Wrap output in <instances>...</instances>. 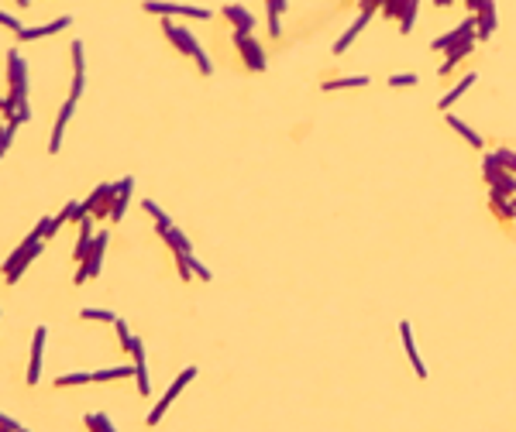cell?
I'll list each match as a JSON object with an SVG mask.
<instances>
[{
	"instance_id": "6da1fadb",
	"label": "cell",
	"mask_w": 516,
	"mask_h": 432,
	"mask_svg": "<svg viewBox=\"0 0 516 432\" xmlns=\"http://www.w3.org/2000/svg\"><path fill=\"white\" fill-rule=\"evenodd\" d=\"M162 31H166V38L172 41V48H176L179 55H186V59L197 62L200 76H210V73H213V66H210V59H206V52H204V45L197 41V35H193L186 24H176L172 17H162Z\"/></svg>"
},
{
	"instance_id": "7a4b0ae2",
	"label": "cell",
	"mask_w": 516,
	"mask_h": 432,
	"mask_svg": "<svg viewBox=\"0 0 516 432\" xmlns=\"http://www.w3.org/2000/svg\"><path fill=\"white\" fill-rule=\"evenodd\" d=\"M42 251H45V241L31 230V234H28V237H24L14 251H10V258L3 261V281H7V285H17V278L31 267V261L38 258Z\"/></svg>"
},
{
	"instance_id": "3957f363",
	"label": "cell",
	"mask_w": 516,
	"mask_h": 432,
	"mask_svg": "<svg viewBox=\"0 0 516 432\" xmlns=\"http://www.w3.org/2000/svg\"><path fill=\"white\" fill-rule=\"evenodd\" d=\"M24 100H28V62L17 48H10L7 52V106H10V117H14L17 103H24Z\"/></svg>"
},
{
	"instance_id": "277c9868",
	"label": "cell",
	"mask_w": 516,
	"mask_h": 432,
	"mask_svg": "<svg viewBox=\"0 0 516 432\" xmlns=\"http://www.w3.org/2000/svg\"><path fill=\"white\" fill-rule=\"evenodd\" d=\"M193 377H197V367H186V370H179V374H176V381H172V384L166 388V395H162V398L155 402V408H152V412L145 415V422H148V426H159V422L166 419L169 405H172V402H176V398H179V395L186 391V384H190Z\"/></svg>"
},
{
	"instance_id": "5b68a950",
	"label": "cell",
	"mask_w": 516,
	"mask_h": 432,
	"mask_svg": "<svg viewBox=\"0 0 516 432\" xmlns=\"http://www.w3.org/2000/svg\"><path fill=\"white\" fill-rule=\"evenodd\" d=\"M234 48L241 52V62L251 69V73H265L269 59H265V48L258 38H251V31H234Z\"/></svg>"
},
{
	"instance_id": "8992f818",
	"label": "cell",
	"mask_w": 516,
	"mask_h": 432,
	"mask_svg": "<svg viewBox=\"0 0 516 432\" xmlns=\"http://www.w3.org/2000/svg\"><path fill=\"white\" fill-rule=\"evenodd\" d=\"M148 14H155V17H190V21H210L213 14L206 10V7H186V3H169V0H145L141 3Z\"/></svg>"
},
{
	"instance_id": "52a82bcc",
	"label": "cell",
	"mask_w": 516,
	"mask_h": 432,
	"mask_svg": "<svg viewBox=\"0 0 516 432\" xmlns=\"http://www.w3.org/2000/svg\"><path fill=\"white\" fill-rule=\"evenodd\" d=\"M107 244H110V234H107V230H97V237H94V244H90V254H87V261H83V264H80V271H76V285H87L90 278H97V274H100Z\"/></svg>"
},
{
	"instance_id": "ba28073f",
	"label": "cell",
	"mask_w": 516,
	"mask_h": 432,
	"mask_svg": "<svg viewBox=\"0 0 516 432\" xmlns=\"http://www.w3.org/2000/svg\"><path fill=\"white\" fill-rule=\"evenodd\" d=\"M482 172H486V182H489V189H496V192H503V196H516V175L510 169H503L499 162H496V155H486L482 158Z\"/></svg>"
},
{
	"instance_id": "9c48e42d",
	"label": "cell",
	"mask_w": 516,
	"mask_h": 432,
	"mask_svg": "<svg viewBox=\"0 0 516 432\" xmlns=\"http://www.w3.org/2000/svg\"><path fill=\"white\" fill-rule=\"evenodd\" d=\"M114 196H117V182H100L83 203H87V209H90V216L100 223L110 216V206H114Z\"/></svg>"
},
{
	"instance_id": "30bf717a",
	"label": "cell",
	"mask_w": 516,
	"mask_h": 432,
	"mask_svg": "<svg viewBox=\"0 0 516 432\" xmlns=\"http://www.w3.org/2000/svg\"><path fill=\"white\" fill-rule=\"evenodd\" d=\"M45 340H48V326H38L31 337V360H28V384L35 388L42 381V364H45Z\"/></svg>"
},
{
	"instance_id": "8fae6325",
	"label": "cell",
	"mask_w": 516,
	"mask_h": 432,
	"mask_svg": "<svg viewBox=\"0 0 516 432\" xmlns=\"http://www.w3.org/2000/svg\"><path fill=\"white\" fill-rule=\"evenodd\" d=\"M461 41H479V38H475V17H468V21H461L454 31L434 38L430 48H434V52H447V48H454V45H461Z\"/></svg>"
},
{
	"instance_id": "7c38bea8",
	"label": "cell",
	"mask_w": 516,
	"mask_h": 432,
	"mask_svg": "<svg viewBox=\"0 0 516 432\" xmlns=\"http://www.w3.org/2000/svg\"><path fill=\"white\" fill-rule=\"evenodd\" d=\"M69 55H73V86H69V100H80V96H83V86H87V59H83V41H80V38H73Z\"/></svg>"
},
{
	"instance_id": "4fadbf2b",
	"label": "cell",
	"mask_w": 516,
	"mask_h": 432,
	"mask_svg": "<svg viewBox=\"0 0 516 432\" xmlns=\"http://www.w3.org/2000/svg\"><path fill=\"white\" fill-rule=\"evenodd\" d=\"M73 110H76V100H66V103L59 106L55 124H52V138H48V155H59L62 138H66V127H69V120H73Z\"/></svg>"
},
{
	"instance_id": "5bb4252c",
	"label": "cell",
	"mask_w": 516,
	"mask_h": 432,
	"mask_svg": "<svg viewBox=\"0 0 516 432\" xmlns=\"http://www.w3.org/2000/svg\"><path fill=\"white\" fill-rule=\"evenodd\" d=\"M73 24V17H55V21H48V24H35V28H21L17 31V41H38V38H52V35H59V31H66Z\"/></svg>"
},
{
	"instance_id": "9a60e30c",
	"label": "cell",
	"mask_w": 516,
	"mask_h": 432,
	"mask_svg": "<svg viewBox=\"0 0 516 432\" xmlns=\"http://www.w3.org/2000/svg\"><path fill=\"white\" fill-rule=\"evenodd\" d=\"M492 31H496V3L492 0H482L475 7V38L479 41H489Z\"/></svg>"
},
{
	"instance_id": "2e32d148",
	"label": "cell",
	"mask_w": 516,
	"mask_h": 432,
	"mask_svg": "<svg viewBox=\"0 0 516 432\" xmlns=\"http://www.w3.org/2000/svg\"><path fill=\"white\" fill-rule=\"evenodd\" d=\"M131 192H134V178L131 175H124L121 182H117V196H114V206H110V223H117L121 216H124V209H127V203H131Z\"/></svg>"
},
{
	"instance_id": "e0dca14e",
	"label": "cell",
	"mask_w": 516,
	"mask_h": 432,
	"mask_svg": "<svg viewBox=\"0 0 516 432\" xmlns=\"http://www.w3.org/2000/svg\"><path fill=\"white\" fill-rule=\"evenodd\" d=\"M372 14H375V10H362V14H358V21H355V24H351V28H348V31H344V35L334 41V55H344V52L351 48V41H355V38L365 31V24L372 21Z\"/></svg>"
},
{
	"instance_id": "ac0fdd59",
	"label": "cell",
	"mask_w": 516,
	"mask_h": 432,
	"mask_svg": "<svg viewBox=\"0 0 516 432\" xmlns=\"http://www.w3.org/2000/svg\"><path fill=\"white\" fill-rule=\"evenodd\" d=\"M224 17L234 24V31H255V14L241 3H227L224 7Z\"/></svg>"
},
{
	"instance_id": "d6986e66",
	"label": "cell",
	"mask_w": 516,
	"mask_h": 432,
	"mask_svg": "<svg viewBox=\"0 0 516 432\" xmlns=\"http://www.w3.org/2000/svg\"><path fill=\"white\" fill-rule=\"evenodd\" d=\"M400 337H403V346H407V357H410L416 377H427V367H423V360H420V350H416V344H413V326L407 323V319L400 323Z\"/></svg>"
},
{
	"instance_id": "ffe728a7",
	"label": "cell",
	"mask_w": 516,
	"mask_h": 432,
	"mask_svg": "<svg viewBox=\"0 0 516 432\" xmlns=\"http://www.w3.org/2000/svg\"><path fill=\"white\" fill-rule=\"evenodd\" d=\"M162 241L172 247V254H176V258H186V254H193V244H190V237H186L179 227H169V230L162 234Z\"/></svg>"
},
{
	"instance_id": "44dd1931",
	"label": "cell",
	"mask_w": 516,
	"mask_h": 432,
	"mask_svg": "<svg viewBox=\"0 0 516 432\" xmlns=\"http://www.w3.org/2000/svg\"><path fill=\"white\" fill-rule=\"evenodd\" d=\"M475 79H479V76H475V73H468V76H465L461 83H454V86H451L447 93H444V96H441V103H437V106H441V110H451V106H454V103H458V100H461V96H465L468 89L475 86Z\"/></svg>"
},
{
	"instance_id": "7402d4cb",
	"label": "cell",
	"mask_w": 516,
	"mask_h": 432,
	"mask_svg": "<svg viewBox=\"0 0 516 432\" xmlns=\"http://www.w3.org/2000/svg\"><path fill=\"white\" fill-rule=\"evenodd\" d=\"M472 45H475V41H461V45H454V48H447V55H444V66H441L437 73H441V76H447V73H451V69H454V66H458L461 59H468V52H472Z\"/></svg>"
},
{
	"instance_id": "603a6c76",
	"label": "cell",
	"mask_w": 516,
	"mask_h": 432,
	"mask_svg": "<svg viewBox=\"0 0 516 432\" xmlns=\"http://www.w3.org/2000/svg\"><path fill=\"white\" fill-rule=\"evenodd\" d=\"M269 7V35L279 38L283 35V14H286V0H265Z\"/></svg>"
},
{
	"instance_id": "cb8c5ba5",
	"label": "cell",
	"mask_w": 516,
	"mask_h": 432,
	"mask_svg": "<svg viewBox=\"0 0 516 432\" xmlns=\"http://www.w3.org/2000/svg\"><path fill=\"white\" fill-rule=\"evenodd\" d=\"M447 127H451L454 134H461V138H465L472 148H482V144H486V141H482V138H479V134H475V131H472V127H468L461 117H454V113H447Z\"/></svg>"
},
{
	"instance_id": "d4e9b609",
	"label": "cell",
	"mask_w": 516,
	"mask_h": 432,
	"mask_svg": "<svg viewBox=\"0 0 516 432\" xmlns=\"http://www.w3.org/2000/svg\"><path fill=\"white\" fill-rule=\"evenodd\" d=\"M134 374V364H124V367H103V370H94V384H103V381H124Z\"/></svg>"
},
{
	"instance_id": "484cf974",
	"label": "cell",
	"mask_w": 516,
	"mask_h": 432,
	"mask_svg": "<svg viewBox=\"0 0 516 432\" xmlns=\"http://www.w3.org/2000/svg\"><path fill=\"white\" fill-rule=\"evenodd\" d=\"M372 79L368 76H341V79H327L323 83V93H334V89H362L368 86Z\"/></svg>"
},
{
	"instance_id": "4316f807",
	"label": "cell",
	"mask_w": 516,
	"mask_h": 432,
	"mask_svg": "<svg viewBox=\"0 0 516 432\" xmlns=\"http://www.w3.org/2000/svg\"><path fill=\"white\" fill-rule=\"evenodd\" d=\"M80 384H94V370H73L55 377V388H80Z\"/></svg>"
},
{
	"instance_id": "83f0119b",
	"label": "cell",
	"mask_w": 516,
	"mask_h": 432,
	"mask_svg": "<svg viewBox=\"0 0 516 432\" xmlns=\"http://www.w3.org/2000/svg\"><path fill=\"white\" fill-rule=\"evenodd\" d=\"M489 203H492V209H496V216H499V220H513V203H510V196H503V192L489 189Z\"/></svg>"
},
{
	"instance_id": "f1b7e54d",
	"label": "cell",
	"mask_w": 516,
	"mask_h": 432,
	"mask_svg": "<svg viewBox=\"0 0 516 432\" xmlns=\"http://www.w3.org/2000/svg\"><path fill=\"white\" fill-rule=\"evenodd\" d=\"M55 216H59L62 223H80L83 216H90V209H87V203H76V199H73V203H66V209L55 213Z\"/></svg>"
},
{
	"instance_id": "f546056e",
	"label": "cell",
	"mask_w": 516,
	"mask_h": 432,
	"mask_svg": "<svg viewBox=\"0 0 516 432\" xmlns=\"http://www.w3.org/2000/svg\"><path fill=\"white\" fill-rule=\"evenodd\" d=\"M141 209H145V213H148V216L155 220V230H159V237H162V234H166V230L172 227V220H169V216H166V213H162V209H159V206H155L152 199H145V203H141Z\"/></svg>"
},
{
	"instance_id": "4dcf8cb0",
	"label": "cell",
	"mask_w": 516,
	"mask_h": 432,
	"mask_svg": "<svg viewBox=\"0 0 516 432\" xmlns=\"http://www.w3.org/2000/svg\"><path fill=\"white\" fill-rule=\"evenodd\" d=\"M83 426L90 432H117L114 422H110V415H103V412H90V415L83 419Z\"/></svg>"
},
{
	"instance_id": "1f68e13d",
	"label": "cell",
	"mask_w": 516,
	"mask_h": 432,
	"mask_svg": "<svg viewBox=\"0 0 516 432\" xmlns=\"http://www.w3.org/2000/svg\"><path fill=\"white\" fill-rule=\"evenodd\" d=\"M59 227H62V220H59V216H42V220H38V227H35V234H38L42 241H48V237H55V234H59Z\"/></svg>"
},
{
	"instance_id": "d6a6232c",
	"label": "cell",
	"mask_w": 516,
	"mask_h": 432,
	"mask_svg": "<svg viewBox=\"0 0 516 432\" xmlns=\"http://www.w3.org/2000/svg\"><path fill=\"white\" fill-rule=\"evenodd\" d=\"M416 7H420V0H407L403 17H400V31H403V35H410L413 24H416Z\"/></svg>"
},
{
	"instance_id": "836d02e7",
	"label": "cell",
	"mask_w": 516,
	"mask_h": 432,
	"mask_svg": "<svg viewBox=\"0 0 516 432\" xmlns=\"http://www.w3.org/2000/svg\"><path fill=\"white\" fill-rule=\"evenodd\" d=\"M80 319H87V323H110V326H114V319H117V316H114L110 309H83V312H80Z\"/></svg>"
},
{
	"instance_id": "e575fe53",
	"label": "cell",
	"mask_w": 516,
	"mask_h": 432,
	"mask_svg": "<svg viewBox=\"0 0 516 432\" xmlns=\"http://www.w3.org/2000/svg\"><path fill=\"white\" fill-rule=\"evenodd\" d=\"M114 330H117V340H121V350L127 353V350H131V340H134V333L127 330V323H124V319H114Z\"/></svg>"
},
{
	"instance_id": "d590c367",
	"label": "cell",
	"mask_w": 516,
	"mask_h": 432,
	"mask_svg": "<svg viewBox=\"0 0 516 432\" xmlns=\"http://www.w3.org/2000/svg\"><path fill=\"white\" fill-rule=\"evenodd\" d=\"M403 7H407V0H382V14L393 17V21L403 17Z\"/></svg>"
},
{
	"instance_id": "8d00e7d4",
	"label": "cell",
	"mask_w": 516,
	"mask_h": 432,
	"mask_svg": "<svg viewBox=\"0 0 516 432\" xmlns=\"http://www.w3.org/2000/svg\"><path fill=\"white\" fill-rule=\"evenodd\" d=\"M420 76L416 73H400V76H389V86L393 89H403V86H416Z\"/></svg>"
},
{
	"instance_id": "74e56055",
	"label": "cell",
	"mask_w": 516,
	"mask_h": 432,
	"mask_svg": "<svg viewBox=\"0 0 516 432\" xmlns=\"http://www.w3.org/2000/svg\"><path fill=\"white\" fill-rule=\"evenodd\" d=\"M496 155V162L503 165V169H510V172L516 175V151H510V148H499V151H492Z\"/></svg>"
},
{
	"instance_id": "f35d334b",
	"label": "cell",
	"mask_w": 516,
	"mask_h": 432,
	"mask_svg": "<svg viewBox=\"0 0 516 432\" xmlns=\"http://www.w3.org/2000/svg\"><path fill=\"white\" fill-rule=\"evenodd\" d=\"M127 353H131V364H134V367H148V364H145V344H141L138 337L131 340V350H127Z\"/></svg>"
},
{
	"instance_id": "ab89813d",
	"label": "cell",
	"mask_w": 516,
	"mask_h": 432,
	"mask_svg": "<svg viewBox=\"0 0 516 432\" xmlns=\"http://www.w3.org/2000/svg\"><path fill=\"white\" fill-rule=\"evenodd\" d=\"M186 264H190V271H193V278H200V281H210L213 274H210V267H204L200 261L193 258V254H186Z\"/></svg>"
},
{
	"instance_id": "60d3db41",
	"label": "cell",
	"mask_w": 516,
	"mask_h": 432,
	"mask_svg": "<svg viewBox=\"0 0 516 432\" xmlns=\"http://www.w3.org/2000/svg\"><path fill=\"white\" fill-rule=\"evenodd\" d=\"M14 124H0V155H7V148H10V138H14Z\"/></svg>"
},
{
	"instance_id": "b9f144b4",
	"label": "cell",
	"mask_w": 516,
	"mask_h": 432,
	"mask_svg": "<svg viewBox=\"0 0 516 432\" xmlns=\"http://www.w3.org/2000/svg\"><path fill=\"white\" fill-rule=\"evenodd\" d=\"M0 28H7V31H14V35H17V31H21L24 24H21V21H17L14 14H7V10H0Z\"/></svg>"
},
{
	"instance_id": "7bdbcfd3",
	"label": "cell",
	"mask_w": 516,
	"mask_h": 432,
	"mask_svg": "<svg viewBox=\"0 0 516 432\" xmlns=\"http://www.w3.org/2000/svg\"><path fill=\"white\" fill-rule=\"evenodd\" d=\"M375 7H382V0H362V10H375Z\"/></svg>"
},
{
	"instance_id": "ee69618b",
	"label": "cell",
	"mask_w": 516,
	"mask_h": 432,
	"mask_svg": "<svg viewBox=\"0 0 516 432\" xmlns=\"http://www.w3.org/2000/svg\"><path fill=\"white\" fill-rule=\"evenodd\" d=\"M14 3H17L21 10H28V7H31V0H14Z\"/></svg>"
},
{
	"instance_id": "f6af8a7d",
	"label": "cell",
	"mask_w": 516,
	"mask_h": 432,
	"mask_svg": "<svg viewBox=\"0 0 516 432\" xmlns=\"http://www.w3.org/2000/svg\"><path fill=\"white\" fill-rule=\"evenodd\" d=\"M465 3H468V10H475V7H479L482 0H465Z\"/></svg>"
},
{
	"instance_id": "bcb514c9",
	"label": "cell",
	"mask_w": 516,
	"mask_h": 432,
	"mask_svg": "<svg viewBox=\"0 0 516 432\" xmlns=\"http://www.w3.org/2000/svg\"><path fill=\"white\" fill-rule=\"evenodd\" d=\"M434 3H437V7H451L454 0H434Z\"/></svg>"
},
{
	"instance_id": "7dc6e473",
	"label": "cell",
	"mask_w": 516,
	"mask_h": 432,
	"mask_svg": "<svg viewBox=\"0 0 516 432\" xmlns=\"http://www.w3.org/2000/svg\"><path fill=\"white\" fill-rule=\"evenodd\" d=\"M3 106H7V100H3V96H0V113H3Z\"/></svg>"
},
{
	"instance_id": "c3c4849f",
	"label": "cell",
	"mask_w": 516,
	"mask_h": 432,
	"mask_svg": "<svg viewBox=\"0 0 516 432\" xmlns=\"http://www.w3.org/2000/svg\"><path fill=\"white\" fill-rule=\"evenodd\" d=\"M510 203H513V220H516V196H513V199H510Z\"/></svg>"
},
{
	"instance_id": "681fc988",
	"label": "cell",
	"mask_w": 516,
	"mask_h": 432,
	"mask_svg": "<svg viewBox=\"0 0 516 432\" xmlns=\"http://www.w3.org/2000/svg\"><path fill=\"white\" fill-rule=\"evenodd\" d=\"M3 422H7V415H3V412H0V426H3Z\"/></svg>"
},
{
	"instance_id": "f907efd6",
	"label": "cell",
	"mask_w": 516,
	"mask_h": 432,
	"mask_svg": "<svg viewBox=\"0 0 516 432\" xmlns=\"http://www.w3.org/2000/svg\"><path fill=\"white\" fill-rule=\"evenodd\" d=\"M0 158H3V155H0Z\"/></svg>"
}]
</instances>
